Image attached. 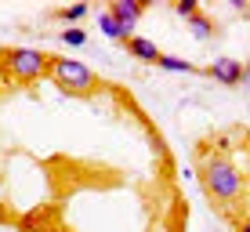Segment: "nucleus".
Instances as JSON below:
<instances>
[{"label":"nucleus","mask_w":250,"mask_h":232,"mask_svg":"<svg viewBox=\"0 0 250 232\" xmlns=\"http://www.w3.org/2000/svg\"><path fill=\"white\" fill-rule=\"evenodd\" d=\"M58 37H62L65 47H83L87 44V33H83L80 25H65V33H58Z\"/></svg>","instance_id":"9d476101"},{"label":"nucleus","mask_w":250,"mask_h":232,"mask_svg":"<svg viewBox=\"0 0 250 232\" xmlns=\"http://www.w3.org/2000/svg\"><path fill=\"white\" fill-rule=\"evenodd\" d=\"M236 232H250V221H243V225H239Z\"/></svg>","instance_id":"4468645a"},{"label":"nucleus","mask_w":250,"mask_h":232,"mask_svg":"<svg viewBox=\"0 0 250 232\" xmlns=\"http://www.w3.org/2000/svg\"><path fill=\"white\" fill-rule=\"evenodd\" d=\"M47 73L65 94H80L83 98V94H94V87H98V73L80 58H51Z\"/></svg>","instance_id":"f03ea898"},{"label":"nucleus","mask_w":250,"mask_h":232,"mask_svg":"<svg viewBox=\"0 0 250 232\" xmlns=\"http://www.w3.org/2000/svg\"><path fill=\"white\" fill-rule=\"evenodd\" d=\"M239 84H243V91H250V62L243 65V80H239Z\"/></svg>","instance_id":"ddd939ff"},{"label":"nucleus","mask_w":250,"mask_h":232,"mask_svg":"<svg viewBox=\"0 0 250 232\" xmlns=\"http://www.w3.org/2000/svg\"><path fill=\"white\" fill-rule=\"evenodd\" d=\"M160 69H167V73H196V65L192 62H185V58H178V55H160Z\"/></svg>","instance_id":"1a4fd4ad"},{"label":"nucleus","mask_w":250,"mask_h":232,"mask_svg":"<svg viewBox=\"0 0 250 232\" xmlns=\"http://www.w3.org/2000/svg\"><path fill=\"white\" fill-rule=\"evenodd\" d=\"M174 11H178V15H182V19L188 22L192 15H200V0H178V4H174Z\"/></svg>","instance_id":"f8f14e48"},{"label":"nucleus","mask_w":250,"mask_h":232,"mask_svg":"<svg viewBox=\"0 0 250 232\" xmlns=\"http://www.w3.org/2000/svg\"><path fill=\"white\" fill-rule=\"evenodd\" d=\"M188 33H192L196 40H210V33H214V19L210 15H192V19H188Z\"/></svg>","instance_id":"0eeeda50"},{"label":"nucleus","mask_w":250,"mask_h":232,"mask_svg":"<svg viewBox=\"0 0 250 232\" xmlns=\"http://www.w3.org/2000/svg\"><path fill=\"white\" fill-rule=\"evenodd\" d=\"M87 11H91L87 4H73V7H62V11H58V19H62L65 25H76V22H80Z\"/></svg>","instance_id":"9b49d317"},{"label":"nucleus","mask_w":250,"mask_h":232,"mask_svg":"<svg viewBox=\"0 0 250 232\" xmlns=\"http://www.w3.org/2000/svg\"><path fill=\"white\" fill-rule=\"evenodd\" d=\"M210 80H218V84H225V87H239V80H243V62L239 58H229V55H221V58H214L210 65L203 69Z\"/></svg>","instance_id":"20e7f679"},{"label":"nucleus","mask_w":250,"mask_h":232,"mask_svg":"<svg viewBox=\"0 0 250 232\" xmlns=\"http://www.w3.org/2000/svg\"><path fill=\"white\" fill-rule=\"evenodd\" d=\"M200 178H203V189H207L210 200L229 203V200H236V196L243 192V174L236 170V163L229 156H207Z\"/></svg>","instance_id":"f257e3e1"},{"label":"nucleus","mask_w":250,"mask_h":232,"mask_svg":"<svg viewBox=\"0 0 250 232\" xmlns=\"http://www.w3.org/2000/svg\"><path fill=\"white\" fill-rule=\"evenodd\" d=\"M4 69H7L11 80L33 84V80H40V76L51 69V58L40 55L37 47H11V51H7V58H4Z\"/></svg>","instance_id":"7ed1b4c3"},{"label":"nucleus","mask_w":250,"mask_h":232,"mask_svg":"<svg viewBox=\"0 0 250 232\" xmlns=\"http://www.w3.org/2000/svg\"><path fill=\"white\" fill-rule=\"evenodd\" d=\"M62 232H65V229H62Z\"/></svg>","instance_id":"2eb2a0df"},{"label":"nucleus","mask_w":250,"mask_h":232,"mask_svg":"<svg viewBox=\"0 0 250 232\" xmlns=\"http://www.w3.org/2000/svg\"><path fill=\"white\" fill-rule=\"evenodd\" d=\"M142 11H145V4L142 0H116L113 7H109V15L124 25L127 33H134V25H138V19H142Z\"/></svg>","instance_id":"39448f33"},{"label":"nucleus","mask_w":250,"mask_h":232,"mask_svg":"<svg viewBox=\"0 0 250 232\" xmlns=\"http://www.w3.org/2000/svg\"><path fill=\"white\" fill-rule=\"evenodd\" d=\"M98 29L105 33L109 40H127V29H124V25H120L109 11H102V15H98Z\"/></svg>","instance_id":"6e6552de"},{"label":"nucleus","mask_w":250,"mask_h":232,"mask_svg":"<svg viewBox=\"0 0 250 232\" xmlns=\"http://www.w3.org/2000/svg\"><path fill=\"white\" fill-rule=\"evenodd\" d=\"M127 51H131L138 62H152V65H156V62H160V55H163V51L152 44L149 37H127Z\"/></svg>","instance_id":"423d86ee"}]
</instances>
